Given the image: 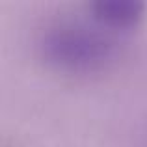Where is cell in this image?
Returning <instances> with one entry per match:
<instances>
[{"label":"cell","instance_id":"6da1fadb","mask_svg":"<svg viewBox=\"0 0 147 147\" xmlns=\"http://www.w3.org/2000/svg\"><path fill=\"white\" fill-rule=\"evenodd\" d=\"M47 61L65 71H91L112 54V45L102 36L82 26H60L43 39Z\"/></svg>","mask_w":147,"mask_h":147},{"label":"cell","instance_id":"7a4b0ae2","mask_svg":"<svg viewBox=\"0 0 147 147\" xmlns=\"http://www.w3.org/2000/svg\"><path fill=\"white\" fill-rule=\"evenodd\" d=\"M93 17L110 28H130L144 17L145 4L136 0H100L91 4Z\"/></svg>","mask_w":147,"mask_h":147}]
</instances>
